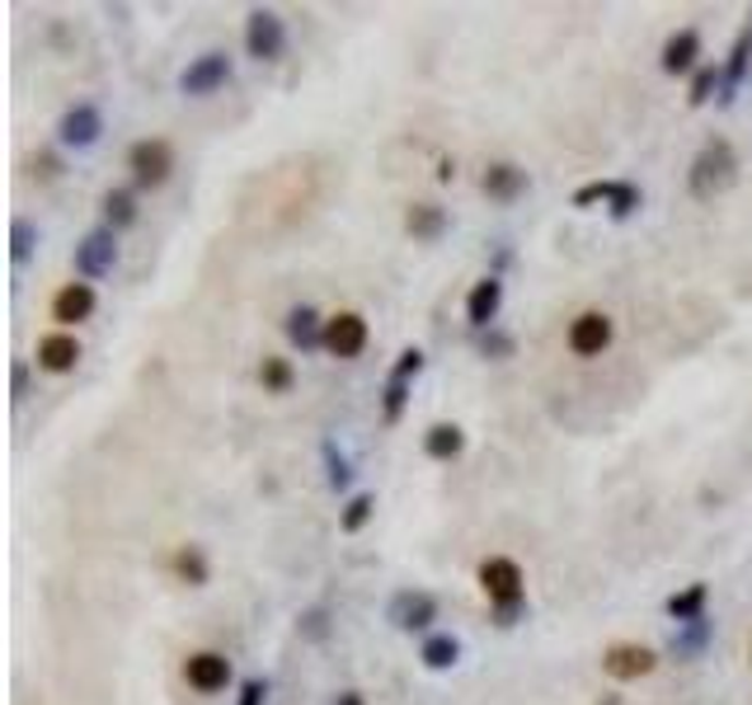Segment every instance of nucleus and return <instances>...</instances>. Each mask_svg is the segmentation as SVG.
<instances>
[{"instance_id":"1","label":"nucleus","mask_w":752,"mask_h":705,"mask_svg":"<svg viewBox=\"0 0 752 705\" xmlns=\"http://www.w3.org/2000/svg\"><path fill=\"white\" fill-rule=\"evenodd\" d=\"M480 588H484V598H490V607H494V621L504 625V631L522 621L527 592H522V569H517V560H508V555L484 560L480 564Z\"/></svg>"},{"instance_id":"14","label":"nucleus","mask_w":752,"mask_h":705,"mask_svg":"<svg viewBox=\"0 0 752 705\" xmlns=\"http://www.w3.org/2000/svg\"><path fill=\"white\" fill-rule=\"evenodd\" d=\"M94 287L90 282H67L57 296H52V320L57 325H81V320H90L94 316Z\"/></svg>"},{"instance_id":"33","label":"nucleus","mask_w":752,"mask_h":705,"mask_svg":"<svg viewBox=\"0 0 752 705\" xmlns=\"http://www.w3.org/2000/svg\"><path fill=\"white\" fill-rule=\"evenodd\" d=\"M719 85H725V75H715V67H701V71L692 75V94H686V104H705Z\"/></svg>"},{"instance_id":"9","label":"nucleus","mask_w":752,"mask_h":705,"mask_svg":"<svg viewBox=\"0 0 752 705\" xmlns=\"http://www.w3.org/2000/svg\"><path fill=\"white\" fill-rule=\"evenodd\" d=\"M99 132H104V118H99V108H94V104H75L57 122V141H61V146H75V151L94 146Z\"/></svg>"},{"instance_id":"38","label":"nucleus","mask_w":752,"mask_h":705,"mask_svg":"<svg viewBox=\"0 0 752 705\" xmlns=\"http://www.w3.org/2000/svg\"><path fill=\"white\" fill-rule=\"evenodd\" d=\"M10 390H14V400H24V396H28V367H24V363H14V367H10Z\"/></svg>"},{"instance_id":"24","label":"nucleus","mask_w":752,"mask_h":705,"mask_svg":"<svg viewBox=\"0 0 752 705\" xmlns=\"http://www.w3.org/2000/svg\"><path fill=\"white\" fill-rule=\"evenodd\" d=\"M705 598H710V588H705V584H692V588L672 592V598H668V616L678 621V625L701 621V616H705Z\"/></svg>"},{"instance_id":"8","label":"nucleus","mask_w":752,"mask_h":705,"mask_svg":"<svg viewBox=\"0 0 752 705\" xmlns=\"http://www.w3.org/2000/svg\"><path fill=\"white\" fill-rule=\"evenodd\" d=\"M325 349L334 357H357L367 349V320L357 310H339L334 320H325Z\"/></svg>"},{"instance_id":"36","label":"nucleus","mask_w":752,"mask_h":705,"mask_svg":"<svg viewBox=\"0 0 752 705\" xmlns=\"http://www.w3.org/2000/svg\"><path fill=\"white\" fill-rule=\"evenodd\" d=\"M611 188H616V184H607V179H598V184H584V188H578V193H574L569 202H574V208H592V202H607V198H611Z\"/></svg>"},{"instance_id":"19","label":"nucleus","mask_w":752,"mask_h":705,"mask_svg":"<svg viewBox=\"0 0 752 705\" xmlns=\"http://www.w3.org/2000/svg\"><path fill=\"white\" fill-rule=\"evenodd\" d=\"M748 61H752V34L743 28L739 38H733V52H729V67H725V85H719V104H733V94H739V85L748 81Z\"/></svg>"},{"instance_id":"22","label":"nucleus","mask_w":752,"mask_h":705,"mask_svg":"<svg viewBox=\"0 0 752 705\" xmlns=\"http://www.w3.org/2000/svg\"><path fill=\"white\" fill-rule=\"evenodd\" d=\"M404 231H410L414 240H437V235L447 231V212L437 208V202H419V208H410V216H404Z\"/></svg>"},{"instance_id":"5","label":"nucleus","mask_w":752,"mask_h":705,"mask_svg":"<svg viewBox=\"0 0 752 705\" xmlns=\"http://www.w3.org/2000/svg\"><path fill=\"white\" fill-rule=\"evenodd\" d=\"M128 165H132V179L141 188H161L169 179V169H175V151H169V141L146 137L128 151Z\"/></svg>"},{"instance_id":"10","label":"nucleus","mask_w":752,"mask_h":705,"mask_svg":"<svg viewBox=\"0 0 752 705\" xmlns=\"http://www.w3.org/2000/svg\"><path fill=\"white\" fill-rule=\"evenodd\" d=\"M184 678L193 692H222V686L231 682V658L226 654H216V649H202V654H188V663H184Z\"/></svg>"},{"instance_id":"32","label":"nucleus","mask_w":752,"mask_h":705,"mask_svg":"<svg viewBox=\"0 0 752 705\" xmlns=\"http://www.w3.org/2000/svg\"><path fill=\"white\" fill-rule=\"evenodd\" d=\"M372 513H376V498H372V494H353L349 504H343V517H339V527H343V531H363Z\"/></svg>"},{"instance_id":"4","label":"nucleus","mask_w":752,"mask_h":705,"mask_svg":"<svg viewBox=\"0 0 752 705\" xmlns=\"http://www.w3.org/2000/svg\"><path fill=\"white\" fill-rule=\"evenodd\" d=\"M114 263H118V231H90L81 245H75V273H81L85 282H99L114 273Z\"/></svg>"},{"instance_id":"18","label":"nucleus","mask_w":752,"mask_h":705,"mask_svg":"<svg viewBox=\"0 0 752 705\" xmlns=\"http://www.w3.org/2000/svg\"><path fill=\"white\" fill-rule=\"evenodd\" d=\"M710 635H715L710 616L686 621V625H678V631H672V639H668V654H672V658H701V654H705V645H710Z\"/></svg>"},{"instance_id":"21","label":"nucleus","mask_w":752,"mask_h":705,"mask_svg":"<svg viewBox=\"0 0 752 705\" xmlns=\"http://www.w3.org/2000/svg\"><path fill=\"white\" fill-rule=\"evenodd\" d=\"M461 447H466V433L457 428V423H433V428L423 433V451H428L433 461H451V457H461Z\"/></svg>"},{"instance_id":"25","label":"nucleus","mask_w":752,"mask_h":705,"mask_svg":"<svg viewBox=\"0 0 752 705\" xmlns=\"http://www.w3.org/2000/svg\"><path fill=\"white\" fill-rule=\"evenodd\" d=\"M104 222H108V231H128L137 222V198L128 188H108L104 193Z\"/></svg>"},{"instance_id":"20","label":"nucleus","mask_w":752,"mask_h":705,"mask_svg":"<svg viewBox=\"0 0 752 705\" xmlns=\"http://www.w3.org/2000/svg\"><path fill=\"white\" fill-rule=\"evenodd\" d=\"M522 188H527V169H517L508 161H498V165L484 169V193L498 198V202H513Z\"/></svg>"},{"instance_id":"15","label":"nucleus","mask_w":752,"mask_h":705,"mask_svg":"<svg viewBox=\"0 0 752 705\" xmlns=\"http://www.w3.org/2000/svg\"><path fill=\"white\" fill-rule=\"evenodd\" d=\"M282 329H287V339H292V349H325V320L316 316L310 306H292L287 310V320H282Z\"/></svg>"},{"instance_id":"37","label":"nucleus","mask_w":752,"mask_h":705,"mask_svg":"<svg viewBox=\"0 0 752 705\" xmlns=\"http://www.w3.org/2000/svg\"><path fill=\"white\" fill-rule=\"evenodd\" d=\"M263 701H269V682H263V678H249V682L240 686V701H235V705H263Z\"/></svg>"},{"instance_id":"34","label":"nucleus","mask_w":752,"mask_h":705,"mask_svg":"<svg viewBox=\"0 0 752 705\" xmlns=\"http://www.w3.org/2000/svg\"><path fill=\"white\" fill-rule=\"evenodd\" d=\"M480 353L484 357H513V334H504V329H484V334H480Z\"/></svg>"},{"instance_id":"42","label":"nucleus","mask_w":752,"mask_h":705,"mask_svg":"<svg viewBox=\"0 0 752 705\" xmlns=\"http://www.w3.org/2000/svg\"><path fill=\"white\" fill-rule=\"evenodd\" d=\"M748 34H752V24H748Z\"/></svg>"},{"instance_id":"6","label":"nucleus","mask_w":752,"mask_h":705,"mask_svg":"<svg viewBox=\"0 0 752 705\" xmlns=\"http://www.w3.org/2000/svg\"><path fill=\"white\" fill-rule=\"evenodd\" d=\"M231 81V57L226 52H202L198 61H188L184 75H179V90L202 99V94H216Z\"/></svg>"},{"instance_id":"31","label":"nucleus","mask_w":752,"mask_h":705,"mask_svg":"<svg viewBox=\"0 0 752 705\" xmlns=\"http://www.w3.org/2000/svg\"><path fill=\"white\" fill-rule=\"evenodd\" d=\"M259 381H263V390H273V396L292 390V363H287V357H263Z\"/></svg>"},{"instance_id":"2","label":"nucleus","mask_w":752,"mask_h":705,"mask_svg":"<svg viewBox=\"0 0 752 705\" xmlns=\"http://www.w3.org/2000/svg\"><path fill=\"white\" fill-rule=\"evenodd\" d=\"M733 175H739V155H733L729 141L725 137L705 141V146L696 151V161H692V193L696 198L725 193V188L733 184Z\"/></svg>"},{"instance_id":"3","label":"nucleus","mask_w":752,"mask_h":705,"mask_svg":"<svg viewBox=\"0 0 752 705\" xmlns=\"http://www.w3.org/2000/svg\"><path fill=\"white\" fill-rule=\"evenodd\" d=\"M245 52L255 61H278L287 52V24L273 10H249L245 20Z\"/></svg>"},{"instance_id":"40","label":"nucleus","mask_w":752,"mask_h":705,"mask_svg":"<svg viewBox=\"0 0 752 705\" xmlns=\"http://www.w3.org/2000/svg\"><path fill=\"white\" fill-rule=\"evenodd\" d=\"M334 705H367L363 696H357V692H339V701Z\"/></svg>"},{"instance_id":"7","label":"nucleus","mask_w":752,"mask_h":705,"mask_svg":"<svg viewBox=\"0 0 752 705\" xmlns=\"http://www.w3.org/2000/svg\"><path fill=\"white\" fill-rule=\"evenodd\" d=\"M390 625H396V631H428V625L437 621V598L433 592H414V588H404V592H396V598H390Z\"/></svg>"},{"instance_id":"35","label":"nucleus","mask_w":752,"mask_h":705,"mask_svg":"<svg viewBox=\"0 0 752 705\" xmlns=\"http://www.w3.org/2000/svg\"><path fill=\"white\" fill-rule=\"evenodd\" d=\"M296 631H302L306 639H325V635H329V611H325V607H310Z\"/></svg>"},{"instance_id":"13","label":"nucleus","mask_w":752,"mask_h":705,"mask_svg":"<svg viewBox=\"0 0 752 705\" xmlns=\"http://www.w3.org/2000/svg\"><path fill=\"white\" fill-rule=\"evenodd\" d=\"M498 306H504V282H498V273H490V278H480L475 287H470V296H466V320L480 329H490V320L498 316Z\"/></svg>"},{"instance_id":"27","label":"nucleus","mask_w":752,"mask_h":705,"mask_svg":"<svg viewBox=\"0 0 752 705\" xmlns=\"http://www.w3.org/2000/svg\"><path fill=\"white\" fill-rule=\"evenodd\" d=\"M175 574L184 578L188 588H202V584H208V560H202L198 545H184V551L175 555Z\"/></svg>"},{"instance_id":"23","label":"nucleus","mask_w":752,"mask_h":705,"mask_svg":"<svg viewBox=\"0 0 752 705\" xmlns=\"http://www.w3.org/2000/svg\"><path fill=\"white\" fill-rule=\"evenodd\" d=\"M423 668H433V672H447V668H457V658H461V639L457 635H428L423 639Z\"/></svg>"},{"instance_id":"28","label":"nucleus","mask_w":752,"mask_h":705,"mask_svg":"<svg viewBox=\"0 0 752 705\" xmlns=\"http://www.w3.org/2000/svg\"><path fill=\"white\" fill-rule=\"evenodd\" d=\"M34 245H38L34 222H28V216H14V226H10V259H14V263H28Z\"/></svg>"},{"instance_id":"17","label":"nucleus","mask_w":752,"mask_h":705,"mask_svg":"<svg viewBox=\"0 0 752 705\" xmlns=\"http://www.w3.org/2000/svg\"><path fill=\"white\" fill-rule=\"evenodd\" d=\"M75 363H81V343H75L71 334H47V339H38V367L43 372H71Z\"/></svg>"},{"instance_id":"30","label":"nucleus","mask_w":752,"mask_h":705,"mask_svg":"<svg viewBox=\"0 0 752 705\" xmlns=\"http://www.w3.org/2000/svg\"><path fill=\"white\" fill-rule=\"evenodd\" d=\"M635 208H639V184L621 179L616 188H611V198H607V212L616 216V222H625V216H635Z\"/></svg>"},{"instance_id":"41","label":"nucleus","mask_w":752,"mask_h":705,"mask_svg":"<svg viewBox=\"0 0 752 705\" xmlns=\"http://www.w3.org/2000/svg\"><path fill=\"white\" fill-rule=\"evenodd\" d=\"M602 705H616V696H607V701H602Z\"/></svg>"},{"instance_id":"16","label":"nucleus","mask_w":752,"mask_h":705,"mask_svg":"<svg viewBox=\"0 0 752 705\" xmlns=\"http://www.w3.org/2000/svg\"><path fill=\"white\" fill-rule=\"evenodd\" d=\"M696 57H701V34L696 28H682V34H672L663 43V71L668 75H686L696 67Z\"/></svg>"},{"instance_id":"26","label":"nucleus","mask_w":752,"mask_h":705,"mask_svg":"<svg viewBox=\"0 0 752 705\" xmlns=\"http://www.w3.org/2000/svg\"><path fill=\"white\" fill-rule=\"evenodd\" d=\"M325 451V480H329V490H349V484H353V461L349 457H343V451L334 447V443H325L320 447Z\"/></svg>"},{"instance_id":"12","label":"nucleus","mask_w":752,"mask_h":705,"mask_svg":"<svg viewBox=\"0 0 752 705\" xmlns=\"http://www.w3.org/2000/svg\"><path fill=\"white\" fill-rule=\"evenodd\" d=\"M607 343H611V320L602 316V310H584V316L569 325V349L578 357H598Z\"/></svg>"},{"instance_id":"29","label":"nucleus","mask_w":752,"mask_h":705,"mask_svg":"<svg viewBox=\"0 0 752 705\" xmlns=\"http://www.w3.org/2000/svg\"><path fill=\"white\" fill-rule=\"evenodd\" d=\"M404 404H410V381H404V376H390L386 390H381V419L396 423L404 414Z\"/></svg>"},{"instance_id":"39","label":"nucleus","mask_w":752,"mask_h":705,"mask_svg":"<svg viewBox=\"0 0 752 705\" xmlns=\"http://www.w3.org/2000/svg\"><path fill=\"white\" fill-rule=\"evenodd\" d=\"M34 165H43V169H38V175H43V179H52V175H57V161H52V155H38V161H34Z\"/></svg>"},{"instance_id":"11","label":"nucleus","mask_w":752,"mask_h":705,"mask_svg":"<svg viewBox=\"0 0 752 705\" xmlns=\"http://www.w3.org/2000/svg\"><path fill=\"white\" fill-rule=\"evenodd\" d=\"M654 663H658V654L645 649V645H611L602 654V672H607V678H616V682L645 678V672H654Z\"/></svg>"}]
</instances>
